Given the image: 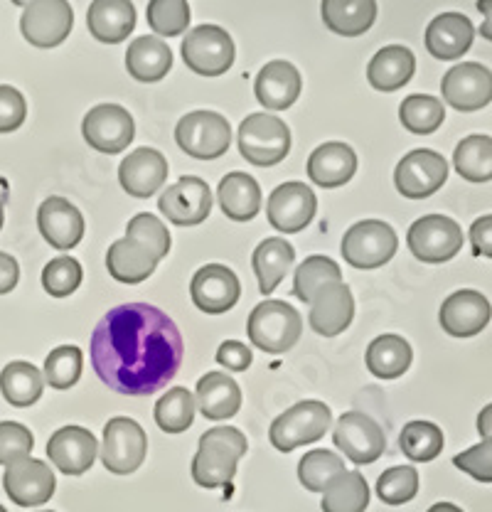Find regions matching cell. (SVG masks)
<instances>
[{"label": "cell", "instance_id": "cell-1", "mask_svg": "<svg viewBox=\"0 0 492 512\" xmlns=\"http://www.w3.org/2000/svg\"><path fill=\"white\" fill-rule=\"evenodd\" d=\"M96 377L123 397H151L183 365L185 345L168 313L151 303H123L96 323L89 343Z\"/></svg>", "mask_w": 492, "mask_h": 512}, {"label": "cell", "instance_id": "cell-2", "mask_svg": "<svg viewBox=\"0 0 492 512\" xmlns=\"http://www.w3.org/2000/svg\"><path fill=\"white\" fill-rule=\"evenodd\" d=\"M246 453V436L234 426H217L200 436L192 458V480L207 490L224 488L237 476V463Z\"/></svg>", "mask_w": 492, "mask_h": 512}, {"label": "cell", "instance_id": "cell-3", "mask_svg": "<svg viewBox=\"0 0 492 512\" xmlns=\"http://www.w3.org/2000/svg\"><path fill=\"white\" fill-rule=\"evenodd\" d=\"M246 333L259 350L269 352V355H281L301 340L303 318L291 303L264 301L251 311Z\"/></svg>", "mask_w": 492, "mask_h": 512}, {"label": "cell", "instance_id": "cell-4", "mask_svg": "<svg viewBox=\"0 0 492 512\" xmlns=\"http://www.w3.org/2000/svg\"><path fill=\"white\" fill-rule=\"evenodd\" d=\"M330 424H333V412L328 404L308 399V402H298L296 407L276 416L269 429V441L281 453H291L298 446L315 444L323 439L330 431Z\"/></svg>", "mask_w": 492, "mask_h": 512}, {"label": "cell", "instance_id": "cell-5", "mask_svg": "<svg viewBox=\"0 0 492 512\" xmlns=\"http://www.w3.org/2000/svg\"><path fill=\"white\" fill-rule=\"evenodd\" d=\"M239 153L249 163L269 168L291 151V128L271 114H251L239 126Z\"/></svg>", "mask_w": 492, "mask_h": 512}, {"label": "cell", "instance_id": "cell-6", "mask_svg": "<svg viewBox=\"0 0 492 512\" xmlns=\"http://www.w3.org/2000/svg\"><path fill=\"white\" fill-rule=\"evenodd\" d=\"M148 453V436L138 421L128 416H114L104 426L101 441V463L114 476H131L143 466Z\"/></svg>", "mask_w": 492, "mask_h": 512}, {"label": "cell", "instance_id": "cell-7", "mask_svg": "<svg viewBox=\"0 0 492 512\" xmlns=\"http://www.w3.org/2000/svg\"><path fill=\"white\" fill-rule=\"evenodd\" d=\"M399 249L397 232L382 220L352 224L340 244L342 259L355 269H379L389 264Z\"/></svg>", "mask_w": 492, "mask_h": 512}, {"label": "cell", "instance_id": "cell-8", "mask_svg": "<svg viewBox=\"0 0 492 512\" xmlns=\"http://www.w3.org/2000/svg\"><path fill=\"white\" fill-rule=\"evenodd\" d=\"M175 141L190 158L217 160L229 151L232 128L217 111H192L175 126Z\"/></svg>", "mask_w": 492, "mask_h": 512}, {"label": "cell", "instance_id": "cell-9", "mask_svg": "<svg viewBox=\"0 0 492 512\" xmlns=\"http://www.w3.org/2000/svg\"><path fill=\"white\" fill-rule=\"evenodd\" d=\"M234 40L219 25H200L192 28L183 40V60L187 69L200 77H222L234 64Z\"/></svg>", "mask_w": 492, "mask_h": 512}, {"label": "cell", "instance_id": "cell-10", "mask_svg": "<svg viewBox=\"0 0 492 512\" xmlns=\"http://www.w3.org/2000/svg\"><path fill=\"white\" fill-rule=\"evenodd\" d=\"M406 244L419 261L446 264L463 249V229L451 217L426 215L411 224Z\"/></svg>", "mask_w": 492, "mask_h": 512}, {"label": "cell", "instance_id": "cell-11", "mask_svg": "<svg viewBox=\"0 0 492 512\" xmlns=\"http://www.w3.org/2000/svg\"><path fill=\"white\" fill-rule=\"evenodd\" d=\"M74 28V10L67 0H32L23 8L20 32L30 45L50 50L62 45Z\"/></svg>", "mask_w": 492, "mask_h": 512}, {"label": "cell", "instance_id": "cell-12", "mask_svg": "<svg viewBox=\"0 0 492 512\" xmlns=\"http://www.w3.org/2000/svg\"><path fill=\"white\" fill-rule=\"evenodd\" d=\"M448 180V160L441 153L419 148L406 153L394 170V185L406 200H426Z\"/></svg>", "mask_w": 492, "mask_h": 512}, {"label": "cell", "instance_id": "cell-13", "mask_svg": "<svg viewBox=\"0 0 492 512\" xmlns=\"http://www.w3.org/2000/svg\"><path fill=\"white\" fill-rule=\"evenodd\" d=\"M84 141L99 153H116L126 151L128 143L136 136V121L119 104H99L84 116L82 121Z\"/></svg>", "mask_w": 492, "mask_h": 512}, {"label": "cell", "instance_id": "cell-14", "mask_svg": "<svg viewBox=\"0 0 492 512\" xmlns=\"http://www.w3.org/2000/svg\"><path fill=\"white\" fill-rule=\"evenodd\" d=\"M158 210L163 212L165 220L178 227L202 224L212 212L210 185L197 175H183L178 183H173L160 195Z\"/></svg>", "mask_w": 492, "mask_h": 512}, {"label": "cell", "instance_id": "cell-15", "mask_svg": "<svg viewBox=\"0 0 492 512\" xmlns=\"http://www.w3.org/2000/svg\"><path fill=\"white\" fill-rule=\"evenodd\" d=\"M333 441L342 451V456L350 458L357 466L374 463L387 448L382 426L372 416L360 412H347L340 416L333 431Z\"/></svg>", "mask_w": 492, "mask_h": 512}, {"label": "cell", "instance_id": "cell-16", "mask_svg": "<svg viewBox=\"0 0 492 512\" xmlns=\"http://www.w3.org/2000/svg\"><path fill=\"white\" fill-rule=\"evenodd\" d=\"M3 488L20 508H37L55 495L57 478L45 461L28 456L5 468Z\"/></svg>", "mask_w": 492, "mask_h": 512}, {"label": "cell", "instance_id": "cell-17", "mask_svg": "<svg viewBox=\"0 0 492 512\" xmlns=\"http://www.w3.org/2000/svg\"><path fill=\"white\" fill-rule=\"evenodd\" d=\"M443 101L458 111H478L492 101V72L485 64L463 62L448 69L441 82Z\"/></svg>", "mask_w": 492, "mask_h": 512}, {"label": "cell", "instance_id": "cell-18", "mask_svg": "<svg viewBox=\"0 0 492 512\" xmlns=\"http://www.w3.org/2000/svg\"><path fill=\"white\" fill-rule=\"evenodd\" d=\"M190 296L202 313L222 316L237 306L239 296H242V284L229 266L207 264L192 276Z\"/></svg>", "mask_w": 492, "mask_h": 512}, {"label": "cell", "instance_id": "cell-19", "mask_svg": "<svg viewBox=\"0 0 492 512\" xmlns=\"http://www.w3.org/2000/svg\"><path fill=\"white\" fill-rule=\"evenodd\" d=\"M318 212V197L306 183H283L271 192L266 202V217L271 227L283 234H296L313 222Z\"/></svg>", "mask_w": 492, "mask_h": 512}, {"label": "cell", "instance_id": "cell-20", "mask_svg": "<svg viewBox=\"0 0 492 512\" xmlns=\"http://www.w3.org/2000/svg\"><path fill=\"white\" fill-rule=\"evenodd\" d=\"M490 318V301L480 291H473V288H463V291L451 293L443 301L441 311H438L441 328L451 338H473V335L483 333L488 328Z\"/></svg>", "mask_w": 492, "mask_h": 512}, {"label": "cell", "instance_id": "cell-21", "mask_svg": "<svg viewBox=\"0 0 492 512\" xmlns=\"http://www.w3.org/2000/svg\"><path fill=\"white\" fill-rule=\"evenodd\" d=\"M47 456L64 476H84L99 456V444L84 426H62L47 441Z\"/></svg>", "mask_w": 492, "mask_h": 512}, {"label": "cell", "instance_id": "cell-22", "mask_svg": "<svg viewBox=\"0 0 492 512\" xmlns=\"http://www.w3.org/2000/svg\"><path fill=\"white\" fill-rule=\"evenodd\" d=\"M355 318V298H352L350 286L335 281L320 288L310 301L308 323L323 338H335L345 333Z\"/></svg>", "mask_w": 492, "mask_h": 512}, {"label": "cell", "instance_id": "cell-23", "mask_svg": "<svg viewBox=\"0 0 492 512\" xmlns=\"http://www.w3.org/2000/svg\"><path fill=\"white\" fill-rule=\"evenodd\" d=\"M119 180L128 195L136 200H146L168 180V160L155 148H136L133 153H128L126 160H121Z\"/></svg>", "mask_w": 492, "mask_h": 512}, {"label": "cell", "instance_id": "cell-24", "mask_svg": "<svg viewBox=\"0 0 492 512\" xmlns=\"http://www.w3.org/2000/svg\"><path fill=\"white\" fill-rule=\"evenodd\" d=\"M40 234L50 247L67 252L84 239V217L77 207L64 197H47L37 210Z\"/></svg>", "mask_w": 492, "mask_h": 512}, {"label": "cell", "instance_id": "cell-25", "mask_svg": "<svg viewBox=\"0 0 492 512\" xmlns=\"http://www.w3.org/2000/svg\"><path fill=\"white\" fill-rule=\"evenodd\" d=\"M303 89L301 72L286 60L266 62L261 72L256 74L254 94L261 106L271 111H286L298 101Z\"/></svg>", "mask_w": 492, "mask_h": 512}, {"label": "cell", "instance_id": "cell-26", "mask_svg": "<svg viewBox=\"0 0 492 512\" xmlns=\"http://www.w3.org/2000/svg\"><path fill=\"white\" fill-rule=\"evenodd\" d=\"M473 37V23L463 13H441L426 28V50L436 60L453 62L470 50Z\"/></svg>", "mask_w": 492, "mask_h": 512}, {"label": "cell", "instance_id": "cell-27", "mask_svg": "<svg viewBox=\"0 0 492 512\" xmlns=\"http://www.w3.org/2000/svg\"><path fill=\"white\" fill-rule=\"evenodd\" d=\"M355 173L357 156L347 143H323L308 158V178L320 188H342L355 178Z\"/></svg>", "mask_w": 492, "mask_h": 512}, {"label": "cell", "instance_id": "cell-28", "mask_svg": "<svg viewBox=\"0 0 492 512\" xmlns=\"http://www.w3.org/2000/svg\"><path fill=\"white\" fill-rule=\"evenodd\" d=\"M87 28L96 42L119 45L136 28V8L131 0H94L87 10Z\"/></svg>", "mask_w": 492, "mask_h": 512}, {"label": "cell", "instance_id": "cell-29", "mask_svg": "<svg viewBox=\"0 0 492 512\" xmlns=\"http://www.w3.org/2000/svg\"><path fill=\"white\" fill-rule=\"evenodd\" d=\"M416 72V57L409 47L389 45L372 57L367 67V82L377 92H397L411 82Z\"/></svg>", "mask_w": 492, "mask_h": 512}, {"label": "cell", "instance_id": "cell-30", "mask_svg": "<svg viewBox=\"0 0 492 512\" xmlns=\"http://www.w3.org/2000/svg\"><path fill=\"white\" fill-rule=\"evenodd\" d=\"M195 399L202 416L212 421L232 419L242 409V389L234 377H227L224 372H207L200 377Z\"/></svg>", "mask_w": 492, "mask_h": 512}, {"label": "cell", "instance_id": "cell-31", "mask_svg": "<svg viewBox=\"0 0 492 512\" xmlns=\"http://www.w3.org/2000/svg\"><path fill=\"white\" fill-rule=\"evenodd\" d=\"M126 69L136 82H160L173 69V52H170L168 42H163L160 37L143 35L128 45Z\"/></svg>", "mask_w": 492, "mask_h": 512}, {"label": "cell", "instance_id": "cell-32", "mask_svg": "<svg viewBox=\"0 0 492 512\" xmlns=\"http://www.w3.org/2000/svg\"><path fill=\"white\" fill-rule=\"evenodd\" d=\"M325 28L342 37H360L377 20V0H320Z\"/></svg>", "mask_w": 492, "mask_h": 512}, {"label": "cell", "instance_id": "cell-33", "mask_svg": "<svg viewBox=\"0 0 492 512\" xmlns=\"http://www.w3.org/2000/svg\"><path fill=\"white\" fill-rule=\"evenodd\" d=\"M293 261H296V249L291 247L288 239L269 237L254 249L251 266H254V274L259 279V291L264 296H271L276 286L286 279L288 271L293 269Z\"/></svg>", "mask_w": 492, "mask_h": 512}, {"label": "cell", "instance_id": "cell-34", "mask_svg": "<svg viewBox=\"0 0 492 512\" xmlns=\"http://www.w3.org/2000/svg\"><path fill=\"white\" fill-rule=\"evenodd\" d=\"M219 207L234 222H249L261 210V188L251 175L229 173L224 175L217 190Z\"/></svg>", "mask_w": 492, "mask_h": 512}, {"label": "cell", "instance_id": "cell-35", "mask_svg": "<svg viewBox=\"0 0 492 512\" xmlns=\"http://www.w3.org/2000/svg\"><path fill=\"white\" fill-rule=\"evenodd\" d=\"M158 259L133 239H116L106 252V269L121 284H141L153 274Z\"/></svg>", "mask_w": 492, "mask_h": 512}, {"label": "cell", "instance_id": "cell-36", "mask_svg": "<svg viewBox=\"0 0 492 512\" xmlns=\"http://www.w3.org/2000/svg\"><path fill=\"white\" fill-rule=\"evenodd\" d=\"M414 352L411 345L399 335H379L369 343L367 348V370L372 372L377 380H397L411 367Z\"/></svg>", "mask_w": 492, "mask_h": 512}, {"label": "cell", "instance_id": "cell-37", "mask_svg": "<svg viewBox=\"0 0 492 512\" xmlns=\"http://www.w3.org/2000/svg\"><path fill=\"white\" fill-rule=\"evenodd\" d=\"M42 389H45V377L30 362L15 360L0 372V392H3L5 402L13 407H32L42 397Z\"/></svg>", "mask_w": 492, "mask_h": 512}, {"label": "cell", "instance_id": "cell-38", "mask_svg": "<svg viewBox=\"0 0 492 512\" xmlns=\"http://www.w3.org/2000/svg\"><path fill=\"white\" fill-rule=\"evenodd\" d=\"M369 485L360 471H342L325 485L323 512H365Z\"/></svg>", "mask_w": 492, "mask_h": 512}, {"label": "cell", "instance_id": "cell-39", "mask_svg": "<svg viewBox=\"0 0 492 512\" xmlns=\"http://www.w3.org/2000/svg\"><path fill=\"white\" fill-rule=\"evenodd\" d=\"M453 165L468 183H488L492 180V138L480 133L463 138L453 153Z\"/></svg>", "mask_w": 492, "mask_h": 512}, {"label": "cell", "instance_id": "cell-40", "mask_svg": "<svg viewBox=\"0 0 492 512\" xmlns=\"http://www.w3.org/2000/svg\"><path fill=\"white\" fill-rule=\"evenodd\" d=\"M197 399L192 397L190 389L173 387L155 402V424L165 434H183L195 421Z\"/></svg>", "mask_w": 492, "mask_h": 512}, {"label": "cell", "instance_id": "cell-41", "mask_svg": "<svg viewBox=\"0 0 492 512\" xmlns=\"http://www.w3.org/2000/svg\"><path fill=\"white\" fill-rule=\"evenodd\" d=\"M399 121L406 131L416 133V136H429L446 121V109H443V101L436 99V96L411 94L401 101Z\"/></svg>", "mask_w": 492, "mask_h": 512}, {"label": "cell", "instance_id": "cell-42", "mask_svg": "<svg viewBox=\"0 0 492 512\" xmlns=\"http://www.w3.org/2000/svg\"><path fill=\"white\" fill-rule=\"evenodd\" d=\"M443 444V431L433 421H409L399 436V448L414 463H429L441 456Z\"/></svg>", "mask_w": 492, "mask_h": 512}, {"label": "cell", "instance_id": "cell-43", "mask_svg": "<svg viewBox=\"0 0 492 512\" xmlns=\"http://www.w3.org/2000/svg\"><path fill=\"white\" fill-rule=\"evenodd\" d=\"M335 281H342L340 266L335 264L328 256H308L301 266L296 269V276H293V293L296 298H301L303 303L313 301L315 293L323 286L335 284Z\"/></svg>", "mask_w": 492, "mask_h": 512}, {"label": "cell", "instance_id": "cell-44", "mask_svg": "<svg viewBox=\"0 0 492 512\" xmlns=\"http://www.w3.org/2000/svg\"><path fill=\"white\" fill-rule=\"evenodd\" d=\"M342 471H345L342 456H335L333 451H325V448H315L298 463V480L310 493H323L325 485Z\"/></svg>", "mask_w": 492, "mask_h": 512}, {"label": "cell", "instance_id": "cell-45", "mask_svg": "<svg viewBox=\"0 0 492 512\" xmlns=\"http://www.w3.org/2000/svg\"><path fill=\"white\" fill-rule=\"evenodd\" d=\"M84 367V355L77 345H62L45 357V382L52 389H69L79 382Z\"/></svg>", "mask_w": 492, "mask_h": 512}, {"label": "cell", "instance_id": "cell-46", "mask_svg": "<svg viewBox=\"0 0 492 512\" xmlns=\"http://www.w3.org/2000/svg\"><path fill=\"white\" fill-rule=\"evenodd\" d=\"M146 18L158 35L178 37L190 28V5L187 0H151Z\"/></svg>", "mask_w": 492, "mask_h": 512}, {"label": "cell", "instance_id": "cell-47", "mask_svg": "<svg viewBox=\"0 0 492 512\" xmlns=\"http://www.w3.org/2000/svg\"><path fill=\"white\" fill-rule=\"evenodd\" d=\"M126 237L133 239L136 244H141L143 249H148L155 259H165L170 252V232L165 227L163 220L151 215V212H141V215L133 217L126 227Z\"/></svg>", "mask_w": 492, "mask_h": 512}, {"label": "cell", "instance_id": "cell-48", "mask_svg": "<svg viewBox=\"0 0 492 512\" xmlns=\"http://www.w3.org/2000/svg\"><path fill=\"white\" fill-rule=\"evenodd\" d=\"M419 493V473L411 466H394L377 480V495L384 505H404Z\"/></svg>", "mask_w": 492, "mask_h": 512}, {"label": "cell", "instance_id": "cell-49", "mask_svg": "<svg viewBox=\"0 0 492 512\" xmlns=\"http://www.w3.org/2000/svg\"><path fill=\"white\" fill-rule=\"evenodd\" d=\"M82 264L72 256H57L42 269V286L52 298H67L82 284Z\"/></svg>", "mask_w": 492, "mask_h": 512}, {"label": "cell", "instance_id": "cell-50", "mask_svg": "<svg viewBox=\"0 0 492 512\" xmlns=\"http://www.w3.org/2000/svg\"><path fill=\"white\" fill-rule=\"evenodd\" d=\"M35 448L32 431L18 421H0V466L28 458Z\"/></svg>", "mask_w": 492, "mask_h": 512}, {"label": "cell", "instance_id": "cell-51", "mask_svg": "<svg viewBox=\"0 0 492 512\" xmlns=\"http://www.w3.org/2000/svg\"><path fill=\"white\" fill-rule=\"evenodd\" d=\"M453 466L480 483H492V439H483L468 451L453 456Z\"/></svg>", "mask_w": 492, "mask_h": 512}, {"label": "cell", "instance_id": "cell-52", "mask_svg": "<svg viewBox=\"0 0 492 512\" xmlns=\"http://www.w3.org/2000/svg\"><path fill=\"white\" fill-rule=\"evenodd\" d=\"M28 119L25 96L15 87L0 84V133H13Z\"/></svg>", "mask_w": 492, "mask_h": 512}, {"label": "cell", "instance_id": "cell-53", "mask_svg": "<svg viewBox=\"0 0 492 512\" xmlns=\"http://www.w3.org/2000/svg\"><path fill=\"white\" fill-rule=\"evenodd\" d=\"M251 360H254V355H251V350L246 348L244 343H239V340H227V343L219 345L217 350L219 365L227 367V370L232 372H244L246 367L251 365Z\"/></svg>", "mask_w": 492, "mask_h": 512}, {"label": "cell", "instance_id": "cell-54", "mask_svg": "<svg viewBox=\"0 0 492 512\" xmlns=\"http://www.w3.org/2000/svg\"><path fill=\"white\" fill-rule=\"evenodd\" d=\"M470 244L475 256H488L492 259V215H483L470 227Z\"/></svg>", "mask_w": 492, "mask_h": 512}, {"label": "cell", "instance_id": "cell-55", "mask_svg": "<svg viewBox=\"0 0 492 512\" xmlns=\"http://www.w3.org/2000/svg\"><path fill=\"white\" fill-rule=\"evenodd\" d=\"M18 279H20L18 261H15L10 254L0 252V296L13 291V288L18 286Z\"/></svg>", "mask_w": 492, "mask_h": 512}, {"label": "cell", "instance_id": "cell-56", "mask_svg": "<svg viewBox=\"0 0 492 512\" xmlns=\"http://www.w3.org/2000/svg\"><path fill=\"white\" fill-rule=\"evenodd\" d=\"M478 10L485 18L480 25V35H483V40L492 42V0H478Z\"/></svg>", "mask_w": 492, "mask_h": 512}, {"label": "cell", "instance_id": "cell-57", "mask_svg": "<svg viewBox=\"0 0 492 512\" xmlns=\"http://www.w3.org/2000/svg\"><path fill=\"white\" fill-rule=\"evenodd\" d=\"M478 431L483 439H492V404L478 414Z\"/></svg>", "mask_w": 492, "mask_h": 512}, {"label": "cell", "instance_id": "cell-58", "mask_svg": "<svg viewBox=\"0 0 492 512\" xmlns=\"http://www.w3.org/2000/svg\"><path fill=\"white\" fill-rule=\"evenodd\" d=\"M429 512H463V510L453 503H436L433 508H429Z\"/></svg>", "mask_w": 492, "mask_h": 512}, {"label": "cell", "instance_id": "cell-59", "mask_svg": "<svg viewBox=\"0 0 492 512\" xmlns=\"http://www.w3.org/2000/svg\"><path fill=\"white\" fill-rule=\"evenodd\" d=\"M10 3H13V5H20V8H25V5L32 3V0H10Z\"/></svg>", "mask_w": 492, "mask_h": 512}, {"label": "cell", "instance_id": "cell-60", "mask_svg": "<svg viewBox=\"0 0 492 512\" xmlns=\"http://www.w3.org/2000/svg\"><path fill=\"white\" fill-rule=\"evenodd\" d=\"M3 220H5V217H3V205H0V229H3Z\"/></svg>", "mask_w": 492, "mask_h": 512}, {"label": "cell", "instance_id": "cell-61", "mask_svg": "<svg viewBox=\"0 0 492 512\" xmlns=\"http://www.w3.org/2000/svg\"><path fill=\"white\" fill-rule=\"evenodd\" d=\"M0 512H8V510H5V508H3V505H0Z\"/></svg>", "mask_w": 492, "mask_h": 512}, {"label": "cell", "instance_id": "cell-62", "mask_svg": "<svg viewBox=\"0 0 492 512\" xmlns=\"http://www.w3.org/2000/svg\"><path fill=\"white\" fill-rule=\"evenodd\" d=\"M42 512H52V510H42Z\"/></svg>", "mask_w": 492, "mask_h": 512}]
</instances>
